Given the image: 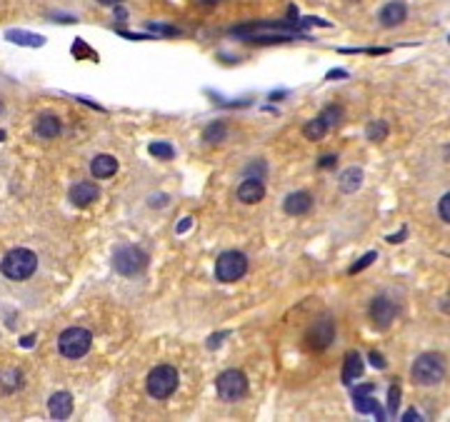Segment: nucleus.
<instances>
[{
	"mask_svg": "<svg viewBox=\"0 0 450 422\" xmlns=\"http://www.w3.org/2000/svg\"><path fill=\"white\" fill-rule=\"evenodd\" d=\"M36 268H38V257H36V253L28 248L10 250V253L3 257V262H0V270H3V275H6L8 280H28L30 275L36 273Z\"/></svg>",
	"mask_w": 450,
	"mask_h": 422,
	"instance_id": "f257e3e1",
	"label": "nucleus"
},
{
	"mask_svg": "<svg viewBox=\"0 0 450 422\" xmlns=\"http://www.w3.org/2000/svg\"><path fill=\"white\" fill-rule=\"evenodd\" d=\"M410 375H413V382H418V385H423V387L438 385V382L445 377L443 355H435V352L420 355L413 363V368H410Z\"/></svg>",
	"mask_w": 450,
	"mask_h": 422,
	"instance_id": "f03ea898",
	"label": "nucleus"
},
{
	"mask_svg": "<svg viewBox=\"0 0 450 422\" xmlns=\"http://www.w3.org/2000/svg\"><path fill=\"white\" fill-rule=\"evenodd\" d=\"M93 345V335L85 330V327H68L66 333H60L58 338V350L63 357H70V360H78Z\"/></svg>",
	"mask_w": 450,
	"mask_h": 422,
	"instance_id": "7ed1b4c3",
	"label": "nucleus"
},
{
	"mask_svg": "<svg viewBox=\"0 0 450 422\" xmlns=\"http://www.w3.org/2000/svg\"><path fill=\"white\" fill-rule=\"evenodd\" d=\"M248 273V257L238 250H228V253H223L216 262V278L220 282H235L240 280L243 275Z\"/></svg>",
	"mask_w": 450,
	"mask_h": 422,
	"instance_id": "20e7f679",
	"label": "nucleus"
},
{
	"mask_svg": "<svg viewBox=\"0 0 450 422\" xmlns=\"http://www.w3.org/2000/svg\"><path fill=\"white\" fill-rule=\"evenodd\" d=\"M175 387H178V372H175V368H170V365H160V368H156L148 375L150 398L165 400L175 393Z\"/></svg>",
	"mask_w": 450,
	"mask_h": 422,
	"instance_id": "39448f33",
	"label": "nucleus"
},
{
	"mask_svg": "<svg viewBox=\"0 0 450 422\" xmlns=\"http://www.w3.org/2000/svg\"><path fill=\"white\" fill-rule=\"evenodd\" d=\"M113 265H115V270H118L120 275L133 278V275H138V273H143V270H145V265H148V255H145L140 248H133V245H128V248H120L118 253H115Z\"/></svg>",
	"mask_w": 450,
	"mask_h": 422,
	"instance_id": "423d86ee",
	"label": "nucleus"
},
{
	"mask_svg": "<svg viewBox=\"0 0 450 422\" xmlns=\"http://www.w3.org/2000/svg\"><path fill=\"white\" fill-rule=\"evenodd\" d=\"M216 387H218V395H220L225 402H235V400H240L248 393V380L240 370H225V372L218 377Z\"/></svg>",
	"mask_w": 450,
	"mask_h": 422,
	"instance_id": "0eeeda50",
	"label": "nucleus"
},
{
	"mask_svg": "<svg viewBox=\"0 0 450 422\" xmlns=\"http://www.w3.org/2000/svg\"><path fill=\"white\" fill-rule=\"evenodd\" d=\"M336 338V322L330 320V317H320L315 320V325L308 330V347L310 350H325V347L333 342Z\"/></svg>",
	"mask_w": 450,
	"mask_h": 422,
	"instance_id": "6e6552de",
	"label": "nucleus"
},
{
	"mask_svg": "<svg viewBox=\"0 0 450 422\" xmlns=\"http://www.w3.org/2000/svg\"><path fill=\"white\" fill-rule=\"evenodd\" d=\"M396 305H393V300L385 298V295H378V298L370 303V320L373 325L378 327V330H388L390 322L396 320Z\"/></svg>",
	"mask_w": 450,
	"mask_h": 422,
	"instance_id": "1a4fd4ad",
	"label": "nucleus"
},
{
	"mask_svg": "<svg viewBox=\"0 0 450 422\" xmlns=\"http://www.w3.org/2000/svg\"><path fill=\"white\" fill-rule=\"evenodd\" d=\"M98 195H100L98 185L90 183V180H83V183L73 185L70 202H73V205H78V208H88V205H93V202L98 200Z\"/></svg>",
	"mask_w": 450,
	"mask_h": 422,
	"instance_id": "9d476101",
	"label": "nucleus"
},
{
	"mask_svg": "<svg viewBox=\"0 0 450 422\" xmlns=\"http://www.w3.org/2000/svg\"><path fill=\"white\" fill-rule=\"evenodd\" d=\"M263 197H265V188L258 178H246L243 183H240V188H238V200L240 202L255 205V202H260Z\"/></svg>",
	"mask_w": 450,
	"mask_h": 422,
	"instance_id": "9b49d317",
	"label": "nucleus"
},
{
	"mask_svg": "<svg viewBox=\"0 0 450 422\" xmlns=\"http://www.w3.org/2000/svg\"><path fill=\"white\" fill-rule=\"evenodd\" d=\"M405 15H408V8H405V3H400V0H393V3H388V6H383V10H380V23L385 25V28H396V25H400L403 20H405Z\"/></svg>",
	"mask_w": 450,
	"mask_h": 422,
	"instance_id": "f8f14e48",
	"label": "nucleus"
},
{
	"mask_svg": "<svg viewBox=\"0 0 450 422\" xmlns=\"http://www.w3.org/2000/svg\"><path fill=\"white\" fill-rule=\"evenodd\" d=\"M48 412L53 420H68L73 412V398L68 393H55L48 402Z\"/></svg>",
	"mask_w": 450,
	"mask_h": 422,
	"instance_id": "ddd939ff",
	"label": "nucleus"
},
{
	"mask_svg": "<svg viewBox=\"0 0 450 422\" xmlns=\"http://www.w3.org/2000/svg\"><path fill=\"white\" fill-rule=\"evenodd\" d=\"M283 208H285V213L288 215H306L308 210L313 208V197L303 190L290 193V195L285 197V202H283Z\"/></svg>",
	"mask_w": 450,
	"mask_h": 422,
	"instance_id": "4468645a",
	"label": "nucleus"
},
{
	"mask_svg": "<svg viewBox=\"0 0 450 422\" xmlns=\"http://www.w3.org/2000/svg\"><path fill=\"white\" fill-rule=\"evenodd\" d=\"M115 170H118V160H115L113 155H96L93 163H90V173L100 180L115 175Z\"/></svg>",
	"mask_w": 450,
	"mask_h": 422,
	"instance_id": "2eb2a0df",
	"label": "nucleus"
},
{
	"mask_svg": "<svg viewBox=\"0 0 450 422\" xmlns=\"http://www.w3.org/2000/svg\"><path fill=\"white\" fill-rule=\"evenodd\" d=\"M58 133H60V120L55 118V115H40V118L36 120V135L38 137L50 140V137H55Z\"/></svg>",
	"mask_w": 450,
	"mask_h": 422,
	"instance_id": "dca6fc26",
	"label": "nucleus"
},
{
	"mask_svg": "<svg viewBox=\"0 0 450 422\" xmlns=\"http://www.w3.org/2000/svg\"><path fill=\"white\" fill-rule=\"evenodd\" d=\"M360 375H363V360H360L358 352H350V355L345 357V368H343V382L350 385L353 380H358Z\"/></svg>",
	"mask_w": 450,
	"mask_h": 422,
	"instance_id": "f3484780",
	"label": "nucleus"
},
{
	"mask_svg": "<svg viewBox=\"0 0 450 422\" xmlns=\"http://www.w3.org/2000/svg\"><path fill=\"white\" fill-rule=\"evenodd\" d=\"M6 38L15 43V45H28V48H40L43 43H45L43 36H33V33H25V30H8Z\"/></svg>",
	"mask_w": 450,
	"mask_h": 422,
	"instance_id": "a211bd4d",
	"label": "nucleus"
},
{
	"mask_svg": "<svg viewBox=\"0 0 450 422\" xmlns=\"http://www.w3.org/2000/svg\"><path fill=\"white\" fill-rule=\"evenodd\" d=\"M340 190L343 193H355L363 185V170L360 167H348L345 173L340 175Z\"/></svg>",
	"mask_w": 450,
	"mask_h": 422,
	"instance_id": "6ab92c4d",
	"label": "nucleus"
},
{
	"mask_svg": "<svg viewBox=\"0 0 450 422\" xmlns=\"http://www.w3.org/2000/svg\"><path fill=\"white\" fill-rule=\"evenodd\" d=\"M353 402H355V410L363 412V415H368V412H373V415L383 417V412H380L378 402H375V398H373L370 393H360V395H355Z\"/></svg>",
	"mask_w": 450,
	"mask_h": 422,
	"instance_id": "aec40b11",
	"label": "nucleus"
},
{
	"mask_svg": "<svg viewBox=\"0 0 450 422\" xmlns=\"http://www.w3.org/2000/svg\"><path fill=\"white\" fill-rule=\"evenodd\" d=\"M388 133H390L388 123H385V120H375V123L368 125L366 135H368V140H373V143H383L385 137H388Z\"/></svg>",
	"mask_w": 450,
	"mask_h": 422,
	"instance_id": "412c9836",
	"label": "nucleus"
},
{
	"mask_svg": "<svg viewBox=\"0 0 450 422\" xmlns=\"http://www.w3.org/2000/svg\"><path fill=\"white\" fill-rule=\"evenodd\" d=\"M225 135H228V130H225V125L223 123H213V125H208L205 128V133H203V140L205 143H220V140H225Z\"/></svg>",
	"mask_w": 450,
	"mask_h": 422,
	"instance_id": "4be33fe9",
	"label": "nucleus"
},
{
	"mask_svg": "<svg viewBox=\"0 0 450 422\" xmlns=\"http://www.w3.org/2000/svg\"><path fill=\"white\" fill-rule=\"evenodd\" d=\"M328 133V125L323 123L320 118H315V120H310V123L303 128V135L308 137V140H320V137Z\"/></svg>",
	"mask_w": 450,
	"mask_h": 422,
	"instance_id": "5701e85b",
	"label": "nucleus"
},
{
	"mask_svg": "<svg viewBox=\"0 0 450 422\" xmlns=\"http://www.w3.org/2000/svg\"><path fill=\"white\" fill-rule=\"evenodd\" d=\"M318 118L323 120L325 125H328V130H330V128H336V125H340L343 110H340V107H336V105H330V107H325V110L318 115Z\"/></svg>",
	"mask_w": 450,
	"mask_h": 422,
	"instance_id": "b1692460",
	"label": "nucleus"
},
{
	"mask_svg": "<svg viewBox=\"0 0 450 422\" xmlns=\"http://www.w3.org/2000/svg\"><path fill=\"white\" fill-rule=\"evenodd\" d=\"M148 150H150V155H156L158 160H170V158L175 155L173 145H168V143H153Z\"/></svg>",
	"mask_w": 450,
	"mask_h": 422,
	"instance_id": "393cba45",
	"label": "nucleus"
},
{
	"mask_svg": "<svg viewBox=\"0 0 450 422\" xmlns=\"http://www.w3.org/2000/svg\"><path fill=\"white\" fill-rule=\"evenodd\" d=\"M373 260H378V255H375V253H366V255L360 257V260L355 262V265L348 270V273H350V275H355V273H360V270H366V268H368V265H370Z\"/></svg>",
	"mask_w": 450,
	"mask_h": 422,
	"instance_id": "a878e982",
	"label": "nucleus"
},
{
	"mask_svg": "<svg viewBox=\"0 0 450 422\" xmlns=\"http://www.w3.org/2000/svg\"><path fill=\"white\" fill-rule=\"evenodd\" d=\"M398 405H400V387L390 385V390H388V412H396Z\"/></svg>",
	"mask_w": 450,
	"mask_h": 422,
	"instance_id": "bb28decb",
	"label": "nucleus"
},
{
	"mask_svg": "<svg viewBox=\"0 0 450 422\" xmlns=\"http://www.w3.org/2000/svg\"><path fill=\"white\" fill-rule=\"evenodd\" d=\"M438 213H440V218H443V220L450 225V193H445V195L440 197V202H438Z\"/></svg>",
	"mask_w": 450,
	"mask_h": 422,
	"instance_id": "cd10ccee",
	"label": "nucleus"
},
{
	"mask_svg": "<svg viewBox=\"0 0 450 422\" xmlns=\"http://www.w3.org/2000/svg\"><path fill=\"white\" fill-rule=\"evenodd\" d=\"M3 387H6L8 393L10 390H15V387H20V372L15 370V372H6V382H3Z\"/></svg>",
	"mask_w": 450,
	"mask_h": 422,
	"instance_id": "c85d7f7f",
	"label": "nucleus"
},
{
	"mask_svg": "<svg viewBox=\"0 0 450 422\" xmlns=\"http://www.w3.org/2000/svg\"><path fill=\"white\" fill-rule=\"evenodd\" d=\"M73 53H75V55H93L88 48H85L83 40H75V45H73Z\"/></svg>",
	"mask_w": 450,
	"mask_h": 422,
	"instance_id": "c756f323",
	"label": "nucleus"
},
{
	"mask_svg": "<svg viewBox=\"0 0 450 422\" xmlns=\"http://www.w3.org/2000/svg\"><path fill=\"white\" fill-rule=\"evenodd\" d=\"M336 163H338L336 155H325V158H320L318 165H320V167H336Z\"/></svg>",
	"mask_w": 450,
	"mask_h": 422,
	"instance_id": "7c9ffc66",
	"label": "nucleus"
},
{
	"mask_svg": "<svg viewBox=\"0 0 450 422\" xmlns=\"http://www.w3.org/2000/svg\"><path fill=\"white\" fill-rule=\"evenodd\" d=\"M370 363H373V365H375V368H380V370H383V368H385V360H383V357H380V355H378V352H370Z\"/></svg>",
	"mask_w": 450,
	"mask_h": 422,
	"instance_id": "2f4dec72",
	"label": "nucleus"
},
{
	"mask_svg": "<svg viewBox=\"0 0 450 422\" xmlns=\"http://www.w3.org/2000/svg\"><path fill=\"white\" fill-rule=\"evenodd\" d=\"M403 420H405V422H413V420H420V415H418L415 410H408L405 415H403Z\"/></svg>",
	"mask_w": 450,
	"mask_h": 422,
	"instance_id": "473e14b6",
	"label": "nucleus"
},
{
	"mask_svg": "<svg viewBox=\"0 0 450 422\" xmlns=\"http://www.w3.org/2000/svg\"><path fill=\"white\" fill-rule=\"evenodd\" d=\"M403 238H405V230H400V232H398V235H390L388 243H400Z\"/></svg>",
	"mask_w": 450,
	"mask_h": 422,
	"instance_id": "72a5a7b5",
	"label": "nucleus"
},
{
	"mask_svg": "<svg viewBox=\"0 0 450 422\" xmlns=\"http://www.w3.org/2000/svg\"><path fill=\"white\" fill-rule=\"evenodd\" d=\"M188 227H190V218H186V220L180 223V225H178V232H186Z\"/></svg>",
	"mask_w": 450,
	"mask_h": 422,
	"instance_id": "f704fd0d",
	"label": "nucleus"
},
{
	"mask_svg": "<svg viewBox=\"0 0 450 422\" xmlns=\"http://www.w3.org/2000/svg\"><path fill=\"white\" fill-rule=\"evenodd\" d=\"M223 338H225V335H218V338H210L208 345H210V347H218V345H220V340H223Z\"/></svg>",
	"mask_w": 450,
	"mask_h": 422,
	"instance_id": "c9c22d12",
	"label": "nucleus"
},
{
	"mask_svg": "<svg viewBox=\"0 0 450 422\" xmlns=\"http://www.w3.org/2000/svg\"><path fill=\"white\" fill-rule=\"evenodd\" d=\"M345 75H348L345 70H330L328 73V77H345Z\"/></svg>",
	"mask_w": 450,
	"mask_h": 422,
	"instance_id": "e433bc0d",
	"label": "nucleus"
},
{
	"mask_svg": "<svg viewBox=\"0 0 450 422\" xmlns=\"http://www.w3.org/2000/svg\"><path fill=\"white\" fill-rule=\"evenodd\" d=\"M36 342V335H28V338H23V347H30Z\"/></svg>",
	"mask_w": 450,
	"mask_h": 422,
	"instance_id": "4c0bfd02",
	"label": "nucleus"
},
{
	"mask_svg": "<svg viewBox=\"0 0 450 422\" xmlns=\"http://www.w3.org/2000/svg\"><path fill=\"white\" fill-rule=\"evenodd\" d=\"M98 3H100V6H120L123 0H98Z\"/></svg>",
	"mask_w": 450,
	"mask_h": 422,
	"instance_id": "58836bf2",
	"label": "nucleus"
},
{
	"mask_svg": "<svg viewBox=\"0 0 450 422\" xmlns=\"http://www.w3.org/2000/svg\"><path fill=\"white\" fill-rule=\"evenodd\" d=\"M195 3H200V6H216V3H220V0H195Z\"/></svg>",
	"mask_w": 450,
	"mask_h": 422,
	"instance_id": "ea45409f",
	"label": "nucleus"
},
{
	"mask_svg": "<svg viewBox=\"0 0 450 422\" xmlns=\"http://www.w3.org/2000/svg\"><path fill=\"white\" fill-rule=\"evenodd\" d=\"M445 158H448V163H450V145H448V150H445Z\"/></svg>",
	"mask_w": 450,
	"mask_h": 422,
	"instance_id": "a19ab883",
	"label": "nucleus"
},
{
	"mask_svg": "<svg viewBox=\"0 0 450 422\" xmlns=\"http://www.w3.org/2000/svg\"><path fill=\"white\" fill-rule=\"evenodd\" d=\"M3 137H6V133H3V130H0V140H3Z\"/></svg>",
	"mask_w": 450,
	"mask_h": 422,
	"instance_id": "79ce46f5",
	"label": "nucleus"
},
{
	"mask_svg": "<svg viewBox=\"0 0 450 422\" xmlns=\"http://www.w3.org/2000/svg\"><path fill=\"white\" fill-rule=\"evenodd\" d=\"M0 113H3V103H0Z\"/></svg>",
	"mask_w": 450,
	"mask_h": 422,
	"instance_id": "37998d69",
	"label": "nucleus"
}]
</instances>
